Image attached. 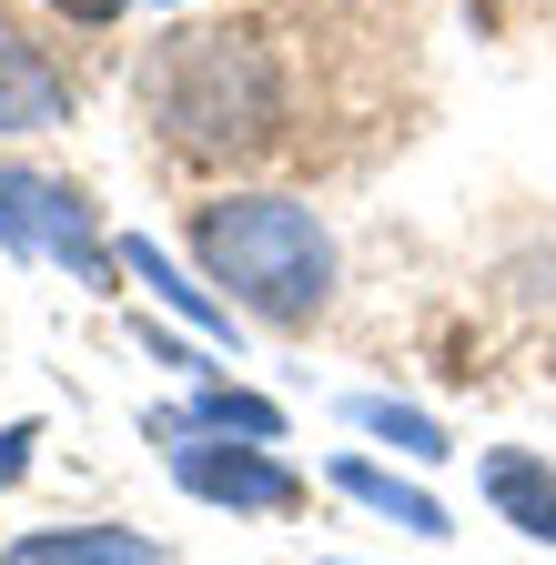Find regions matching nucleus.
Wrapping results in <instances>:
<instances>
[{"label": "nucleus", "mask_w": 556, "mask_h": 565, "mask_svg": "<svg viewBox=\"0 0 556 565\" xmlns=\"http://www.w3.org/2000/svg\"><path fill=\"white\" fill-rule=\"evenodd\" d=\"M334 484L355 494V505L395 515L405 535H445V505H436V494H426V484H395V475H385V465H365V455H344V465H334Z\"/></svg>", "instance_id": "nucleus-10"}, {"label": "nucleus", "mask_w": 556, "mask_h": 565, "mask_svg": "<svg viewBox=\"0 0 556 565\" xmlns=\"http://www.w3.org/2000/svg\"><path fill=\"white\" fill-rule=\"evenodd\" d=\"M31 445H41V435H31V424H0V494H11V484H21V465H31Z\"/></svg>", "instance_id": "nucleus-12"}, {"label": "nucleus", "mask_w": 556, "mask_h": 565, "mask_svg": "<svg viewBox=\"0 0 556 565\" xmlns=\"http://www.w3.org/2000/svg\"><path fill=\"white\" fill-rule=\"evenodd\" d=\"M162 435H253V445H273L284 435V414H273L263 394H233V384H202L182 414H162Z\"/></svg>", "instance_id": "nucleus-9"}, {"label": "nucleus", "mask_w": 556, "mask_h": 565, "mask_svg": "<svg viewBox=\"0 0 556 565\" xmlns=\"http://www.w3.org/2000/svg\"><path fill=\"white\" fill-rule=\"evenodd\" d=\"M153 111L182 152H253L284 121V82L243 31H182L153 61Z\"/></svg>", "instance_id": "nucleus-2"}, {"label": "nucleus", "mask_w": 556, "mask_h": 565, "mask_svg": "<svg viewBox=\"0 0 556 565\" xmlns=\"http://www.w3.org/2000/svg\"><path fill=\"white\" fill-rule=\"evenodd\" d=\"M172 475L182 494H202V505H243V515H284L294 505V465H273L263 445H202V435H172Z\"/></svg>", "instance_id": "nucleus-3"}, {"label": "nucleus", "mask_w": 556, "mask_h": 565, "mask_svg": "<svg viewBox=\"0 0 556 565\" xmlns=\"http://www.w3.org/2000/svg\"><path fill=\"white\" fill-rule=\"evenodd\" d=\"M202 273L263 323H314L324 294H334V243H324V223L304 202L243 192V202L202 212Z\"/></svg>", "instance_id": "nucleus-1"}, {"label": "nucleus", "mask_w": 556, "mask_h": 565, "mask_svg": "<svg viewBox=\"0 0 556 565\" xmlns=\"http://www.w3.org/2000/svg\"><path fill=\"white\" fill-rule=\"evenodd\" d=\"M112 253H122V273H143V282H153V294H162L182 323H202V333H233V303H213L202 282H182V273H172V253H162L153 233H122Z\"/></svg>", "instance_id": "nucleus-8"}, {"label": "nucleus", "mask_w": 556, "mask_h": 565, "mask_svg": "<svg viewBox=\"0 0 556 565\" xmlns=\"http://www.w3.org/2000/svg\"><path fill=\"white\" fill-rule=\"evenodd\" d=\"M355 424H365V435H385V445H405V455H426V465L445 455V424H436V414H415V404H395V394H365Z\"/></svg>", "instance_id": "nucleus-11"}, {"label": "nucleus", "mask_w": 556, "mask_h": 565, "mask_svg": "<svg viewBox=\"0 0 556 565\" xmlns=\"http://www.w3.org/2000/svg\"><path fill=\"white\" fill-rule=\"evenodd\" d=\"M0 243H21V253H61V263H102V243H92V223H82V192H61V182H41V172H11L0 162Z\"/></svg>", "instance_id": "nucleus-4"}, {"label": "nucleus", "mask_w": 556, "mask_h": 565, "mask_svg": "<svg viewBox=\"0 0 556 565\" xmlns=\"http://www.w3.org/2000/svg\"><path fill=\"white\" fill-rule=\"evenodd\" d=\"M51 121H72V82L51 71L41 41L0 21V131H51Z\"/></svg>", "instance_id": "nucleus-5"}, {"label": "nucleus", "mask_w": 556, "mask_h": 565, "mask_svg": "<svg viewBox=\"0 0 556 565\" xmlns=\"http://www.w3.org/2000/svg\"><path fill=\"white\" fill-rule=\"evenodd\" d=\"M485 494H496L506 525H526L536 545H556V465H536V455H485Z\"/></svg>", "instance_id": "nucleus-6"}, {"label": "nucleus", "mask_w": 556, "mask_h": 565, "mask_svg": "<svg viewBox=\"0 0 556 565\" xmlns=\"http://www.w3.org/2000/svg\"><path fill=\"white\" fill-rule=\"evenodd\" d=\"M0 565H162L153 535H122V525H72V535H21Z\"/></svg>", "instance_id": "nucleus-7"}, {"label": "nucleus", "mask_w": 556, "mask_h": 565, "mask_svg": "<svg viewBox=\"0 0 556 565\" xmlns=\"http://www.w3.org/2000/svg\"><path fill=\"white\" fill-rule=\"evenodd\" d=\"M51 11H72V21H112L122 0H51Z\"/></svg>", "instance_id": "nucleus-13"}]
</instances>
